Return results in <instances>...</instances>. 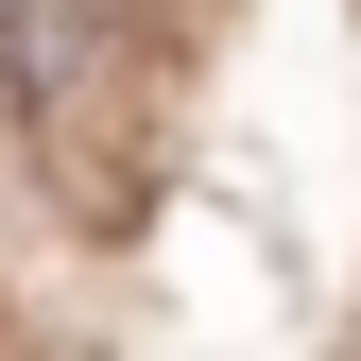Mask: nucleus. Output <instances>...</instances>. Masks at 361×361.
<instances>
[{
	"instance_id": "obj_1",
	"label": "nucleus",
	"mask_w": 361,
	"mask_h": 361,
	"mask_svg": "<svg viewBox=\"0 0 361 361\" xmlns=\"http://www.w3.org/2000/svg\"><path fill=\"white\" fill-rule=\"evenodd\" d=\"M86 35H104V0H18V35H0V69H18L35 104H52V86L86 69Z\"/></svg>"
}]
</instances>
